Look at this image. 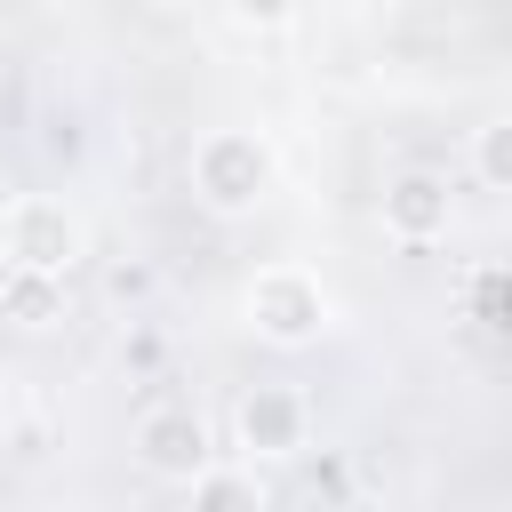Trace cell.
<instances>
[{"label": "cell", "mask_w": 512, "mask_h": 512, "mask_svg": "<svg viewBox=\"0 0 512 512\" xmlns=\"http://www.w3.org/2000/svg\"><path fill=\"white\" fill-rule=\"evenodd\" d=\"M280 184V160L264 144V128H208L192 144V200L208 216H256Z\"/></svg>", "instance_id": "6da1fadb"}, {"label": "cell", "mask_w": 512, "mask_h": 512, "mask_svg": "<svg viewBox=\"0 0 512 512\" xmlns=\"http://www.w3.org/2000/svg\"><path fill=\"white\" fill-rule=\"evenodd\" d=\"M472 176H480V192H512V112L472 128Z\"/></svg>", "instance_id": "9c48e42d"}, {"label": "cell", "mask_w": 512, "mask_h": 512, "mask_svg": "<svg viewBox=\"0 0 512 512\" xmlns=\"http://www.w3.org/2000/svg\"><path fill=\"white\" fill-rule=\"evenodd\" d=\"M464 512H496V504H464Z\"/></svg>", "instance_id": "8fae6325"}, {"label": "cell", "mask_w": 512, "mask_h": 512, "mask_svg": "<svg viewBox=\"0 0 512 512\" xmlns=\"http://www.w3.org/2000/svg\"><path fill=\"white\" fill-rule=\"evenodd\" d=\"M0 256H8L16 272L72 280L80 256H88V224H80V208L56 200V192H16V200L0 208Z\"/></svg>", "instance_id": "3957f363"}, {"label": "cell", "mask_w": 512, "mask_h": 512, "mask_svg": "<svg viewBox=\"0 0 512 512\" xmlns=\"http://www.w3.org/2000/svg\"><path fill=\"white\" fill-rule=\"evenodd\" d=\"M376 208H384V232H392L400 248H432V240H448V224H456V192H448L440 168H400Z\"/></svg>", "instance_id": "8992f818"}, {"label": "cell", "mask_w": 512, "mask_h": 512, "mask_svg": "<svg viewBox=\"0 0 512 512\" xmlns=\"http://www.w3.org/2000/svg\"><path fill=\"white\" fill-rule=\"evenodd\" d=\"M232 24H240V32H280V24H296V16H288V8H232Z\"/></svg>", "instance_id": "30bf717a"}, {"label": "cell", "mask_w": 512, "mask_h": 512, "mask_svg": "<svg viewBox=\"0 0 512 512\" xmlns=\"http://www.w3.org/2000/svg\"><path fill=\"white\" fill-rule=\"evenodd\" d=\"M128 448H136V464H144L152 480H176V488H192V480L216 464V432H208V416H200L192 400H160V408H144Z\"/></svg>", "instance_id": "277c9868"}, {"label": "cell", "mask_w": 512, "mask_h": 512, "mask_svg": "<svg viewBox=\"0 0 512 512\" xmlns=\"http://www.w3.org/2000/svg\"><path fill=\"white\" fill-rule=\"evenodd\" d=\"M232 440H240L256 464L304 456V440H312V408H304V392H288V384H248L240 408H232Z\"/></svg>", "instance_id": "5b68a950"}, {"label": "cell", "mask_w": 512, "mask_h": 512, "mask_svg": "<svg viewBox=\"0 0 512 512\" xmlns=\"http://www.w3.org/2000/svg\"><path fill=\"white\" fill-rule=\"evenodd\" d=\"M240 320H248V336H264V344H280V352H304V344H320V336L336 328V296H328V280L304 272V264H264V272H248V288H240Z\"/></svg>", "instance_id": "7a4b0ae2"}, {"label": "cell", "mask_w": 512, "mask_h": 512, "mask_svg": "<svg viewBox=\"0 0 512 512\" xmlns=\"http://www.w3.org/2000/svg\"><path fill=\"white\" fill-rule=\"evenodd\" d=\"M192 512H264V480L248 464H208L192 488H184Z\"/></svg>", "instance_id": "ba28073f"}, {"label": "cell", "mask_w": 512, "mask_h": 512, "mask_svg": "<svg viewBox=\"0 0 512 512\" xmlns=\"http://www.w3.org/2000/svg\"><path fill=\"white\" fill-rule=\"evenodd\" d=\"M72 312V296H64V280H40V272H16L8 256H0V320H16V328H56Z\"/></svg>", "instance_id": "52a82bcc"}]
</instances>
